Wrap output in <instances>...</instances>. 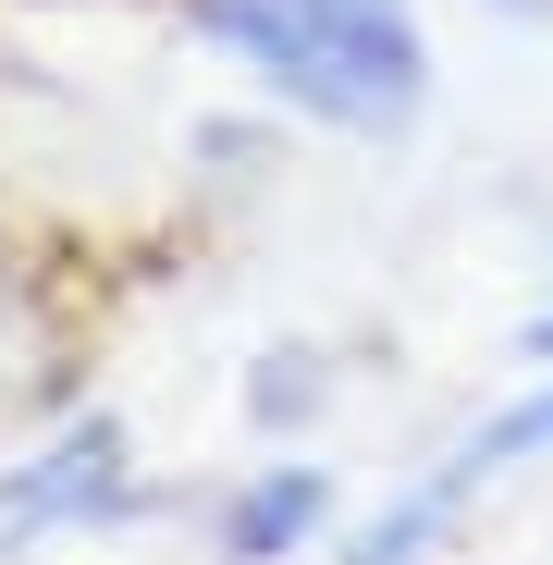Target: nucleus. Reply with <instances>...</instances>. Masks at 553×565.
I'll list each match as a JSON object with an SVG mask.
<instances>
[{
  "label": "nucleus",
  "instance_id": "423d86ee",
  "mask_svg": "<svg viewBox=\"0 0 553 565\" xmlns=\"http://www.w3.org/2000/svg\"><path fill=\"white\" fill-rule=\"evenodd\" d=\"M50 369V296H38V270H25V246L0 234V406H13L25 382Z\"/></svg>",
  "mask_w": 553,
  "mask_h": 565
},
{
  "label": "nucleus",
  "instance_id": "20e7f679",
  "mask_svg": "<svg viewBox=\"0 0 553 565\" xmlns=\"http://www.w3.org/2000/svg\"><path fill=\"white\" fill-rule=\"evenodd\" d=\"M468 516H480V480H468L455 455H430L406 492H382V504L344 529V565H430V553L468 529Z\"/></svg>",
  "mask_w": 553,
  "mask_h": 565
},
{
  "label": "nucleus",
  "instance_id": "6e6552de",
  "mask_svg": "<svg viewBox=\"0 0 553 565\" xmlns=\"http://www.w3.org/2000/svg\"><path fill=\"white\" fill-rule=\"evenodd\" d=\"M517 369H553V296H541V308L517 320Z\"/></svg>",
  "mask_w": 553,
  "mask_h": 565
},
{
  "label": "nucleus",
  "instance_id": "f03ea898",
  "mask_svg": "<svg viewBox=\"0 0 553 565\" xmlns=\"http://www.w3.org/2000/svg\"><path fill=\"white\" fill-rule=\"evenodd\" d=\"M136 504H148V492H136V443H124V418L86 406V418H62L25 467H0V553L62 541V529H111V516H136Z\"/></svg>",
  "mask_w": 553,
  "mask_h": 565
},
{
  "label": "nucleus",
  "instance_id": "f257e3e1",
  "mask_svg": "<svg viewBox=\"0 0 553 565\" xmlns=\"http://www.w3.org/2000/svg\"><path fill=\"white\" fill-rule=\"evenodd\" d=\"M184 38L332 136H406L430 111L418 0H184Z\"/></svg>",
  "mask_w": 553,
  "mask_h": 565
},
{
  "label": "nucleus",
  "instance_id": "0eeeda50",
  "mask_svg": "<svg viewBox=\"0 0 553 565\" xmlns=\"http://www.w3.org/2000/svg\"><path fill=\"white\" fill-rule=\"evenodd\" d=\"M308 369H320L308 344H296V356H258V382H246V406H258V418H308V406H320V382H308Z\"/></svg>",
  "mask_w": 553,
  "mask_h": 565
},
{
  "label": "nucleus",
  "instance_id": "7ed1b4c3",
  "mask_svg": "<svg viewBox=\"0 0 553 565\" xmlns=\"http://www.w3.org/2000/svg\"><path fill=\"white\" fill-rule=\"evenodd\" d=\"M332 467L320 455H270V467H246V480L210 504V553L222 565H296V553H320L332 541Z\"/></svg>",
  "mask_w": 553,
  "mask_h": 565
},
{
  "label": "nucleus",
  "instance_id": "1a4fd4ad",
  "mask_svg": "<svg viewBox=\"0 0 553 565\" xmlns=\"http://www.w3.org/2000/svg\"><path fill=\"white\" fill-rule=\"evenodd\" d=\"M492 13H553V0H492Z\"/></svg>",
  "mask_w": 553,
  "mask_h": 565
},
{
  "label": "nucleus",
  "instance_id": "39448f33",
  "mask_svg": "<svg viewBox=\"0 0 553 565\" xmlns=\"http://www.w3.org/2000/svg\"><path fill=\"white\" fill-rule=\"evenodd\" d=\"M455 467H468L480 492H504V480H529V467H553V369H529V382L468 430V443H443Z\"/></svg>",
  "mask_w": 553,
  "mask_h": 565
}]
</instances>
